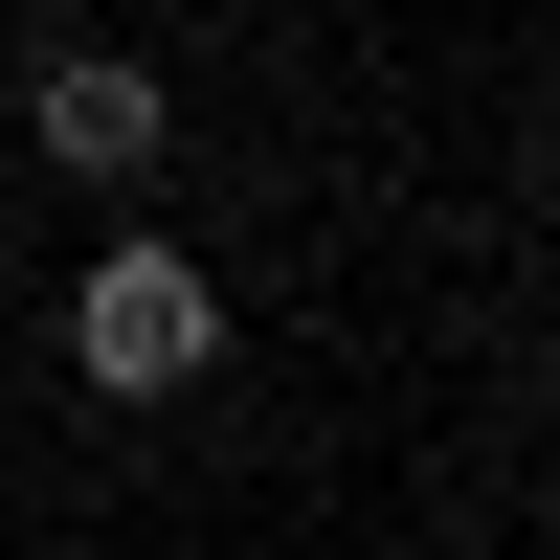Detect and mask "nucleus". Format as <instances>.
Listing matches in <instances>:
<instances>
[{"instance_id": "f03ea898", "label": "nucleus", "mask_w": 560, "mask_h": 560, "mask_svg": "<svg viewBox=\"0 0 560 560\" xmlns=\"http://www.w3.org/2000/svg\"><path fill=\"white\" fill-rule=\"evenodd\" d=\"M23 158L90 179V202H135V179L179 158V90L135 68V45H45V68H23Z\"/></svg>"}, {"instance_id": "f257e3e1", "label": "nucleus", "mask_w": 560, "mask_h": 560, "mask_svg": "<svg viewBox=\"0 0 560 560\" xmlns=\"http://www.w3.org/2000/svg\"><path fill=\"white\" fill-rule=\"evenodd\" d=\"M202 359H224V269L179 247V224H113V247L68 269V382L90 404H179Z\"/></svg>"}]
</instances>
